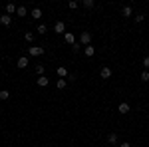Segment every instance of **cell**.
I'll return each mask as SVG.
<instances>
[{"label":"cell","mask_w":149,"mask_h":147,"mask_svg":"<svg viewBox=\"0 0 149 147\" xmlns=\"http://www.w3.org/2000/svg\"><path fill=\"white\" fill-rule=\"evenodd\" d=\"M28 54H30V56H42V54H44V48L32 46V48H28Z\"/></svg>","instance_id":"6da1fadb"},{"label":"cell","mask_w":149,"mask_h":147,"mask_svg":"<svg viewBox=\"0 0 149 147\" xmlns=\"http://www.w3.org/2000/svg\"><path fill=\"white\" fill-rule=\"evenodd\" d=\"M90 42H92V34H90V32H81V36H80V44L90 46Z\"/></svg>","instance_id":"7a4b0ae2"},{"label":"cell","mask_w":149,"mask_h":147,"mask_svg":"<svg viewBox=\"0 0 149 147\" xmlns=\"http://www.w3.org/2000/svg\"><path fill=\"white\" fill-rule=\"evenodd\" d=\"M54 32H56V34H66V24L64 22H56L54 24Z\"/></svg>","instance_id":"3957f363"},{"label":"cell","mask_w":149,"mask_h":147,"mask_svg":"<svg viewBox=\"0 0 149 147\" xmlns=\"http://www.w3.org/2000/svg\"><path fill=\"white\" fill-rule=\"evenodd\" d=\"M16 66H18L20 70H24L26 66H28V58H26V56H20V58H18V62H16Z\"/></svg>","instance_id":"277c9868"},{"label":"cell","mask_w":149,"mask_h":147,"mask_svg":"<svg viewBox=\"0 0 149 147\" xmlns=\"http://www.w3.org/2000/svg\"><path fill=\"white\" fill-rule=\"evenodd\" d=\"M100 76H102L103 79H109V78H111V70H109V68H105V66H103V68L100 70Z\"/></svg>","instance_id":"5b68a950"},{"label":"cell","mask_w":149,"mask_h":147,"mask_svg":"<svg viewBox=\"0 0 149 147\" xmlns=\"http://www.w3.org/2000/svg\"><path fill=\"white\" fill-rule=\"evenodd\" d=\"M64 40H66V42H68V44H76V36L72 34V32H66V34H64Z\"/></svg>","instance_id":"8992f818"},{"label":"cell","mask_w":149,"mask_h":147,"mask_svg":"<svg viewBox=\"0 0 149 147\" xmlns=\"http://www.w3.org/2000/svg\"><path fill=\"white\" fill-rule=\"evenodd\" d=\"M0 24H2V26H10V24H12V18L8 16V14H4V16H0Z\"/></svg>","instance_id":"52a82bcc"},{"label":"cell","mask_w":149,"mask_h":147,"mask_svg":"<svg viewBox=\"0 0 149 147\" xmlns=\"http://www.w3.org/2000/svg\"><path fill=\"white\" fill-rule=\"evenodd\" d=\"M117 111L119 113H129V103H119V107H117Z\"/></svg>","instance_id":"ba28073f"},{"label":"cell","mask_w":149,"mask_h":147,"mask_svg":"<svg viewBox=\"0 0 149 147\" xmlns=\"http://www.w3.org/2000/svg\"><path fill=\"white\" fill-rule=\"evenodd\" d=\"M121 14H123L125 18H129V16L133 14V8H131V6H123V8H121Z\"/></svg>","instance_id":"9c48e42d"},{"label":"cell","mask_w":149,"mask_h":147,"mask_svg":"<svg viewBox=\"0 0 149 147\" xmlns=\"http://www.w3.org/2000/svg\"><path fill=\"white\" fill-rule=\"evenodd\" d=\"M48 82H50V79H48L46 76H40V78H38V86H40V88H46Z\"/></svg>","instance_id":"30bf717a"},{"label":"cell","mask_w":149,"mask_h":147,"mask_svg":"<svg viewBox=\"0 0 149 147\" xmlns=\"http://www.w3.org/2000/svg\"><path fill=\"white\" fill-rule=\"evenodd\" d=\"M32 18H34V20H40V18H42V10H40V8H34V10H32Z\"/></svg>","instance_id":"8fae6325"},{"label":"cell","mask_w":149,"mask_h":147,"mask_svg":"<svg viewBox=\"0 0 149 147\" xmlns=\"http://www.w3.org/2000/svg\"><path fill=\"white\" fill-rule=\"evenodd\" d=\"M16 10H18V8H16V6H14L12 2H10V4H6V14H14Z\"/></svg>","instance_id":"7c38bea8"},{"label":"cell","mask_w":149,"mask_h":147,"mask_svg":"<svg viewBox=\"0 0 149 147\" xmlns=\"http://www.w3.org/2000/svg\"><path fill=\"white\" fill-rule=\"evenodd\" d=\"M107 143L115 145V143H117V135H115V133H109V135H107Z\"/></svg>","instance_id":"4fadbf2b"},{"label":"cell","mask_w":149,"mask_h":147,"mask_svg":"<svg viewBox=\"0 0 149 147\" xmlns=\"http://www.w3.org/2000/svg\"><path fill=\"white\" fill-rule=\"evenodd\" d=\"M58 76H60V78H66V76H68V70L64 68V66H60V68H58Z\"/></svg>","instance_id":"5bb4252c"},{"label":"cell","mask_w":149,"mask_h":147,"mask_svg":"<svg viewBox=\"0 0 149 147\" xmlns=\"http://www.w3.org/2000/svg\"><path fill=\"white\" fill-rule=\"evenodd\" d=\"M93 54H95V50H93V46H86V56L92 58Z\"/></svg>","instance_id":"9a60e30c"},{"label":"cell","mask_w":149,"mask_h":147,"mask_svg":"<svg viewBox=\"0 0 149 147\" xmlns=\"http://www.w3.org/2000/svg\"><path fill=\"white\" fill-rule=\"evenodd\" d=\"M8 98H10V91H8V90L0 91V100H8Z\"/></svg>","instance_id":"2e32d148"},{"label":"cell","mask_w":149,"mask_h":147,"mask_svg":"<svg viewBox=\"0 0 149 147\" xmlns=\"http://www.w3.org/2000/svg\"><path fill=\"white\" fill-rule=\"evenodd\" d=\"M66 84H68V82H66V79H58V90H64V88H66Z\"/></svg>","instance_id":"e0dca14e"},{"label":"cell","mask_w":149,"mask_h":147,"mask_svg":"<svg viewBox=\"0 0 149 147\" xmlns=\"http://www.w3.org/2000/svg\"><path fill=\"white\" fill-rule=\"evenodd\" d=\"M26 8H24V6H18V10H16V14H18V16H26Z\"/></svg>","instance_id":"ac0fdd59"},{"label":"cell","mask_w":149,"mask_h":147,"mask_svg":"<svg viewBox=\"0 0 149 147\" xmlns=\"http://www.w3.org/2000/svg\"><path fill=\"white\" fill-rule=\"evenodd\" d=\"M24 40H26V42H32V40H34V34H32V32H26V34H24Z\"/></svg>","instance_id":"d6986e66"},{"label":"cell","mask_w":149,"mask_h":147,"mask_svg":"<svg viewBox=\"0 0 149 147\" xmlns=\"http://www.w3.org/2000/svg\"><path fill=\"white\" fill-rule=\"evenodd\" d=\"M46 32H48V28L44 24H40V26H38V34H46Z\"/></svg>","instance_id":"ffe728a7"},{"label":"cell","mask_w":149,"mask_h":147,"mask_svg":"<svg viewBox=\"0 0 149 147\" xmlns=\"http://www.w3.org/2000/svg\"><path fill=\"white\" fill-rule=\"evenodd\" d=\"M36 74H38V78L44 76V66H36Z\"/></svg>","instance_id":"44dd1931"},{"label":"cell","mask_w":149,"mask_h":147,"mask_svg":"<svg viewBox=\"0 0 149 147\" xmlns=\"http://www.w3.org/2000/svg\"><path fill=\"white\" fill-rule=\"evenodd\" d=\"M84 6L86 8H93V0H84Z\"/></svg>","instance_id":"7402d4cb"},{"label":"cell","mask_w":149,"mask_h":147,"mask_svg":"<svg viewBox=\"0 0 149 147\" xmlns=\"http://www.w3.org/2000/svg\"><path fill=\"white\" fill-rule=\"evenodd\" d=\"M141 82H149V72H143L141 74Z\"/></svg>","instance_id":"603a6c76"},{"label":"cell","mask_w":149,"mask_h":147,"mask_svg":"<svg viewBox=\"0 0 149 147\" xmlns=\"http://www.w3.org/2000/svg\"><path fill=\"white\" fill-rule=\"evenodd\" d=\"M143 20H145V14H137L135 16V22H143Z\"/></svg>","instance_id":"cb8c5ba5"},{"label":"cell","mask_w":149,"mask_h":147,"mask_svg":"<svg viewBox=\"0 0 149 147\" xmlns=\"http://www.w3.org/2000/svg\"><path fill=\"white\" fill-rule=\"evenodd\" d=\"M143 66H145V68L149 70V56H145V58H143Z\"/></svg>","instance_id":"d4e9b609"},{"label":"cell","mask_w":149,"mask_h":147,"mask_svg":"<svg viewBox=\"0 0 149 147\" xmlns=\"http://www.w3.org/2000/svg\"><path fill=\"white\" fill-rule=\"evenodd\" d=\"M119 147H131V143H121Z\"/></svg>","instance_id":"484cf974"}]
</instances>
